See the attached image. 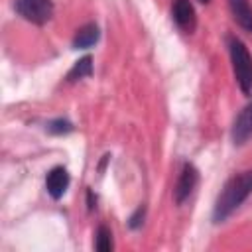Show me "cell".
Wrapping results in <instances>:
<instances>
[{
	"instance_id": "6da1fadb",
	"label": "cell",
	"mask_w": 252,
	"mask_h": 252,
	"mask_svg": "<svg viewBox=\"0 0 252 252\" xmlns=\"http://www.w3.org/2000/svg\"><path fill=\"white\" fill-rule=\"evenodd\" d=\"M250 195H252V169L232 175L217 195V201L213 207V220L224 222Z\"/></svg>"
},
{
	"instance_id": "7a4b0ae2",
	"label": "cell",
	"mask_w": 252,
	"mask_h": 252,
	"mask_svg": "<svg viewBox=\"0 0 252 252\" xmlns=\"http://www.w3.org/2000/svg\"><path fill=\"white\" fill-rule=\"evenodd\" d=\"M226 43H228V53H230V63H232L236 83L244 94H250L252 93V55L246 43L236 35H228Z\"/></svg>"
},
{
	"instance_id": "3957f363",
	"label": "cell",
	"mask_w": 252,
	"mask_h": 252,
	"mask_svg": "<svg viewBox=\"0 0 252 252\" xmlns=\"http://www.w3.org/2000/svg\"><path fill=\"white\" fill-rule=\"evenodd\" d=\"M14 10L26 22L43 26L53 18V0H14Z\"/></svg>"
},
{
	"instance_id": "277c9868",
	"label": "cell",
	"mask_w": 252,
	"mask_h": 252,
	"mask_svg": "<svg viewBox=\"0 0 252 252\" xmlns=\"http://www.w3.org/2000/svg\"><path fill=\"white\" fill-rule=\"evenodd\" d=\"M197 183H199V171H197V167L193 163L185 161L183 167H181V173L177 177V183L173 187V201H175V205H183L191 197V193L195 191Z\"/></svg>"
},
{
	"instance_id": "5b68a950",
	"label": "cell",
	"mask_w": 252,
	"mask_h": 252,
	"mask_svg": "<svg viewBox=\"0 0 252 252\" xmlns=\"http://www.w3.org/2000/svg\"><path fill=\"white\" fill-rule=\"evenodd\" d=\"M230 138L234 146H244L252 138V100L238 112V116L232 122Z\"/></svg>"
},
{
	"instance_id": "8992f818",
	"label": "cell",
	"mask_w": 252,
	"mask_h": 252,
	"mask_svg": "<svg viewBox=\"0 0 252 252\" xmlns=\"http://www.w3.org/2000/svg\"><path fill=\"white\" fill-rule=\"evenodd\" d=\"M171 16L173 22L183 30L185 33H193L197 28V14L189 0H173L171 2Z\"/></svg>"
},
{
	"instance_id": "52a82bcc",
	"label": "cell",
	"mask_w": 252,
	"mask_h": 252,
	"mask_svg": "<svg viewBox=\"0 0 252 252\" xmlns=\"http://www.w3.org/2000/svg\"><path fill=\"white\" fill-rule=\"evenodd\" d=\"M69 183H71V177H69V171L63 165L51 167L45 175V189L53 199H61L65 195Z\"/></svg>"
},
{
	"instance_id": "ba28073f",
	"label": "cell",
	"mask_w": 252,
	"mask_h": 252,
	"mask_svg": "<svg viewBox=\"0 0 252 252\" xmlns=\"http://www.w3.org/2000/svg\"><path fill=\"white\" fill-rule=\"evenodd\" d=\"M234 22L248 33H252V6L248 0H226Z\"/></svg>"
},
{
	"instance_id": "9c48e42d",
	"label": "cell",
	"mask_w": 252,
	"mask_h": 252,
	"mask_svg": "<svg viewBox=\"0 0 252 252\" xmlns=\"http://www.w3.org/2000/svg\"><path fill=\"white\" fill-rule=\"evenodd\" d=\"M98 39H100V30H98V26H96L94 22H89V24H85L83 28L77 30V33H75V37H73V47H75V49H89V47H93Z\"/></svg>"
},
{
	"instance_id": "30bf717a",
	"label": "cell",
	"mask_w": 252,
	"mask_h": 252,
	"mask_svg": "<svg viewBox=\"0 0 252 252\" xmlns=\"http://www.w3.org/2000/svg\"><path fill=\"white\" fill-rule=\"evenodd\" d=\"M91 75H93V57L85 55L79 61H75V65L69 69L65 79H67V83H77V81H81L85 77H91Z\"/></svg>"
},
{
	"instance_id": "8fae6325",
	"label": "cell",
	"mask_w": 252,
	"mask_h": 252,
	"mask_svg": "<svg viewBox=\"0 0 252 252\" xmlns=\"http://www.w3.org/2000/svg\"><path fill=\"white\" fill-rule=\"evenodd\" d=\"M114 240H112V230L106 224H98L94 232V250L98 252H112Z\"/></svg>"
},
{
	"instance_id": "7c38bea8",
	"label": "cell",
	"mask_w": 252,
	"mask_h": 252,
	"mask_svg": "<svg viewBox=\"0 0 252 252\" xmlns=\"http://www.w3.org/2000/svg\"><path fill=\"white\" fill-rule=\"evenodd\" d=\"M45 130H47L49 134H55V136H63V134H69V132H73V130H75V126H73V122H71L69 118H63V116H59V118H53V120H49V122L45 124Z\"/></svg>"
},
{
	"instance_id": "4fadbf2b",
	"label": "cell",
	"mask_w": 252,
	"mask_h": 252,
	"mask_svg": "<svg viewBox=\"0 0 252 252\" xmlns=\"http://www.w3.org/2000/svg\"><path fill=\"white\" fill-rule=\"evenodd\" d=\"M144 219H146V205H140V207L130 215V219H128V226H130L132 230H138V228L144 224Z\"/></svg>"
},
{
	"instance_id": "5bb4252c",
	"label": "cell",
	"mask_w": 252,
	"mask_h": 252,
	"mask_svg": "<svg viewBox=\"0 0 252 252\" xmlns=\"http://www.w3.org/2000/svg\"><path fill=\"white\" fill-rule=\"evenodd\" d=\"M87 209L89 211L96 209V195L93 193V189H87Z\"/></svg>"
},
{
	"instance_id": "9a60e30c",
	"label": "cell",
	"mask_w": 252,
	"mask_h": 252,
	"mask_svg": "<svg viewBox=\"0 0 252 252\" xmlns=\"http://www.w3.org/2000/svg\"><path fill=\"white\" fill-rule=\"evenodd\" d=\"M199 2H201V4H209L211 0H199Z\"/></svg>"
}]
</instances>
